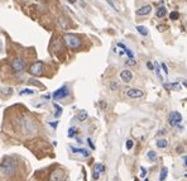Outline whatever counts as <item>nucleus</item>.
<instances>
[{"label":"nucleus","instance_id":"1","mask_svg":"<svg viewBox=\"0 0 187 181\" xmlns=\"http://www.w3.org/2000/svg\"><path fill=\"white\" fill-rule=\"evenodd\" d=\"M16 171V163L11 158H4L0 163V172L5 176H13Z\"/></svg>","mask_w":187,"mask_h":181},{"label":"nucleus","instance_id":"2","mask_svg":"<svg viewBox=\"0 0 187 181\" xmlns=\"http://www.w3.org/2000/svg\"><path fill=\"white\" fill-rule=\"evenodd\" d=\"M65 42L71 49H77L82 44L81 38L76 34H71V33H66L65 34Z\"/></svg>","mask_w":187,"mask_h":181},{"label":"nucleus","instance_id":"3","mask_svg":"<svg viewBox=\"0 0 187 181\" xmlns=\"http://www.w3.org/2000/svg\"><path fill=\"white\" fill-rule=\"evenodd\" d=\"M43 69H44L43 62L37 61L29 67V74L33 75V76H41V75L43 74Z\"/></svg>","mask_w":187,"mask_h":181},{"label":"nucleus","instance_id":"4","mask_svg":"<svg viewBox=\"0 0 187 181\" xmlns=\"http://www.w3.org/2000/svg\"><path fill=\"white\" fill-rule=\"evenodd\" d=\"M25 67H27V64H25V61L23 58H14V60L11 61V69L16 71V72H22V71L25 70Z\"/></svg>","mask_w":187,"mask_h":181},{"label":"nucleus","instance_id":"5","mask_svg":"<svg viewBox=\"0 0 187 181\" xmlns=\"http://www.w3.org/2000/svg\"><path fill=\"white\" fill-rule=\"evenodd\" d=\"M182 122V115L180 114L178 112H172L171 114L168 117V123L171 127H177L178 124H180Z\"/></svg>","mask_w":187,"mask_h":181},{"label":"nucleus","instance_id":"6","mask_svg":"<svg viewBox=\"0 0 187 181\" xmlns=\"http://www.w3.org/2000/svg\"><path fill=\"white\" fill-rule=\"evenodd\" d=\"M70 94V90L67 86H62L59 87V89H57L56 91L53 92V99L54 100H59V99H65L66 96H69Z\"/></svg>","mask_w":187,"mask_h":181},{"label":"nucleus","instance_id":"7","mask_svg":"<svg viewBox=\"0 0 187 181\" xmlns=\"http://www.w3.org/2000/svg\"><path fill=\"white\" fill-rule=\"evenodd\" d=\"M126 95H128L130 99H139L144 95V91L140 89H128L126 90Z\"/></svg>","mask_w":187,"mask_h":181},{"label":"nucleus","instance_id":"8","mask_svg":"<svg viewBox=\"0 0 187 181\" xmlns=\"http://www.w3.org/2000/svg\"><path fill=\"white\" fill-rule=\"evenodd\" d=\"M105 171V166L103 165V163H96L95 167H94V175H92V179L94 180H97L100 177V175L103 174V172Z\"/></svg>","mask_w":187,"mask_h":181},{"label":"nucleus","instance_id":"9","mask_svg":"<svg viewBox=\"0 0 187 181\" xmlns=\"http://www.w3.org/2000/svg\"><path fill=\"white\" fill-rule=\"evenodd\" d=\"M120 79H121V81L128 84V82H130L131 80H133V74H131L130 70H123L120 72Z\"/></svg>","mask_w":187,"mask_h":181},{"label":"nucleus","instance_id":"10","mask_svg":"<svg viewBox=\"0 0 187 181\" xmlns=\"http://www.w3.org/2000/svg\"><path fill=\"white\" fill-rule=\"evenodd\" d=\"M62 179H63L62 170H54L49 176V181H62Z\"/></svg>","mask_w":187,"mask_h":181},{"label":"nucleus","instance_id":"11","mask_svg":"<svg viewBox=\"0 0 187 181\" xmlns=\"http://www.w3.org/2000/svg\"><path fill=\"white\" fill-rule=\"evenodd\" d=\"M152 10V6L151 5H144L142 8H139V9L137 10V15L138 16H144V15H148L151 13Z\"/></svg>","mask_w":187,"mask_h":181},{"label":"nucleus","instance_id":"12","mask_svg":"<svg viewBox=\"0 0 187 181\" xmlns=\"http://www.w3.org/2000/svg\"><path fill=\"white\" fill-rule=\"evenodd\" d=\"M71 151L74 153H79V155L84 156V157H89V156H90V152H89L87 150H84V148H75V147H71Z\"/></svg>","mask_w":187,"mask_h":181},{"label":"nucleus","instance_id":"13","mask_svg":"<svg viewBox=\"0 0 187 181\" xmlns=\"http://www.w3.org/2000/svg\"><path fill=\"white\" fill-rule=\"evenodd\" d=\"M166 14H167V9H166L164 6H161V8L157 9L156 16H157V18H163V16H166Z\"/></svg>","mask_w":187,"mask_h":181},{"label":"nucleus","instance_id":"14","mask_svg":"<svg viewBox=\"0 0 187 181\" xmlns=\"http://www.w3.org/2000/svg\"><path fill=\"white\" fill-rule=\"evenodd\" d=\"M147 157L149 161L154 162L157 161V158H158V156H157V152H154V151H149V152H147Z\"/></svg>","mask_w":187,"mask_h":181},{"label":"nucleus","instance_id":"15","mask_svg":"<svg viewBox=\"0 0 187 181\" xmlns=\"http://www.w3.org/2000/svg\"><path fill=\"white\" fill-rule=\"evenodd\" d=\"M167 174H168V170L167 167H162L161 168V174H159V181H164L166 177H167Z\"/></svg>","mask_w":187,"mask_h":181},{"label":"nucleus","instance_id":"16","mask_svg":"<svg viewBox=\"0 0 187 181\" xmlns=\"http://www.w3.org/2000/svg\"><path fill=\"white\" fill-rule=\"evenodd\" d=\"M166 89H172V90H181L180 84H164Z\"/></svg>","mask_w":187,"mask_h":181},{"label":"nucleus","instance_id":"17","mask_svg":"<svg viewBox=\"0 0 187 181\" xmlns=\"http://www.w3.org/2000/svg\"><path fill=\"white\" fill-rule=\"evenodd\" d=\"M167 146H168V141L164 140V138L157 141V147H158V148H166Z\"/></svg>","mask_w":187,"mask_h":181},{"label":"nucleus","instance_id":"18","mask_svg":"<svg viewBox=\"0 0 187 181\" xmlns=\"http://www.w3.org/2000/svg\"><path fill=\"white\" fill-rule=\"evenodd\" d=\"M33 94H36L34 89H22L19 91V95H33Z\"/></svg>","mask_w":187,"mask_h":181},{"label":"nucleus","instance_id":"19","mask_svg":"<svg viewBox=\"0 0 187 181\" xmlns=\"http://www.w3.org/2000/svg\"><path fill=\"white\" fill-rule=\"evenodd\" d=\"M0 92L5 96H9V95L13 94V89L11 87H1V89H0Z\"/></svg>","mask_w":187,"mask_h":181},{"label":"nucleus","instance_id":"20","mask_svg":"<svg viewBox=\"0 0 187 181\" xmlns=\"http://www.w3.org/2000/svg\"><path fill=\"white\" fill-rule=\"evenodd\" d=\"M137 31H138L142 36H147V34H148V29H147L146 27H143V26H137Z\"/></svg>","mask_w":187,"mask_h":181},{"label":"nucleus","instance_id":"21","mask_svg":"<svg viewBox=\"0 0 187 181\" xmlns=\"http://www.w3.org/2000/svg\"><path fill=\"white\" fill-rule=\"evenodd\" d=\"M86 118H87V113L85 112V110H82V112H80V113H79V115H77V119H79L80 122H84V120H86Z\"/></svg>","mask_w":187,"mask_h":181},{"label":"nucleus","instance_id":"22","mask_svg":"<svg viewBox=\"0 0 187 181\" xmlns=\"http://www.w3.org/2000/svg\"><path fill=\"white\" fill-rule=\"evenodd\" d=\"M53 107H54V109H56V113H54V117H56V118H58L59 115L62 114V108L59 107L58 104H53Z\"/></svg>","mask_w":187,"mask_h":181},{"label":"nucleus","instance_id":"23","mask_svg":"<svg viewBox=\"0 0 187 181\" xmlns=\"http://www.w3.org/2000/svg\"><path fill=\"white\" fill-rule=\"evenodd\" d=\"M76 134H77V129L76 128H70V130H69V137H75Z\"/></svg>","mask_w":187,"mask_h":181},{"label":"nucleus","instance_id":"24","mask_svg":"<svg viewBox=\"0 0 187 181\" xmlns=\"http://www.w3.org/2000/svg\"><path fill=\"white\" fill-rule=\"evenodd\" d=\"M169 19H171V20L178 19V13H177V11H172V13L169 14Z\"/></svg>","mask_w":187,"mask_h":181},{"label":"nucleus","instance_id":"25","mask_svg":"<svg viewBox=\"0 0 187 181\" xmlns=\"http://www.w3.org/2000/svg\"><path fill=\"white\" fill-rule=\"evenodd\" d=\"M156 74H157V76H158L161 80H162V75H161V69H159V66H158V64H156Z\"/></svg>","mask_w":187,"mask_h":181},{"label":"nucleus","instance_id":"26","mask_svg":"<svg viewBox=\"0 0 187 181\" xmlns=\"http://www.w3.org/2000/svg\"><path fill=\"white\" fill-rule=\"evenodd\" d=\"M125 146H126V150H131V147H133V141L131 140H128L125 143Z\"/></svg>","mask_w":187,"mask_h":181},{"label":"nucleus","instance_id":"27","mask_svg":"<svg viewBox=\"0 0 187 181\" xmlns=\"http://www.w3.org/2000/svg\"><path fill=\"white\" fill-rule=\"evenodd\" d=\"M125 64H126V65H130V66H134L135 64H137V62H135V61L133 60V58H129V60H128V61H126V62H125Z\"/></svg>","mask_w":187,"mask_h":181},{"label":"nucleus","instance_id":"28","mask_svg":"<svg viewBox=\"0 0 187 181\" xmlns=\"http://www.w3.org/2000/svg\"><path fill=\"white\" fill-rule=\"evenodd\" d=\"M110 87H111V90H115V89H118V87H119V85H118V82H115V81H113V82H111V85H110Z\"/></svg>","mask_w":187,"mask_h":181},{"label":"nucleus","instance_id":"29","mask_svg":"<svg viewBox=\"0 0 187 181\" xmlns=\"http://www.w3.org/2000/svg\"><path fill=\"white\" fill-rule=\"evenodd\" d=\"M161 66H162V69H163V72H164L166 75H168V67L166 66V64H162Z\"/></svg>","mask_w":187,"mask_h":181},{"label":"nucleus","instance_id":"30","mask_svg":"<svg viewBox=\"0 0 187 181\" xmlns=\"http://www.w3.org/2000/svg\"><path fill=\"white\" fill-rule=\"evenodd\" d=\"M140 171H142V172H140V176H143V177H144V176H146V174H147V170L142 166V167H140Z\"/></svg>","mask_w":187,"mask_h":181},{"label":"nucleus","instance_id":"31","mask_svg":"<svg viewBox=\"0 0 187 181\" xmlns=\"http://www.w3.org/2000/svg\"><path fill=\"white\" fill-rule=\"evenodd\" d=\"M87 142H89V145H90V147H91V148L94 150V148H95V146H94L92 145V142H91V140H90V138H87Z\"/></svg>","mask_w":187,"mask_h":181},{"label":"nucleus","instance_id":"32","mask_svg":"<svg viewBox=\"0 0 187 181\" xmlns=\"http://www.w3.org/2000/svg\"><path fill=\"white\" fill-rule=\"evenodd\" d=\"M183 165H185V167H187V156H183Z\"/></svg>","mask_w":187,"mask_h":181},{"label":"nucleus","instance_id":"33","mask_svg":"<svg viewBox=\"0 0 187 181\" xmlns=\"http://www.w3.org/2000/svg\"><path fill=\"white\" fill-rule=\"evenodd\" d=\"M147 65H148V67H149V69H151V70H153V65L151 64V62H148V64H147Z\"/></svg>","mask_w":187,"mask_h":181},{"label":"nucleus","instance_id":"34","mask_svg":"<svg viewBox=\"0 0 187 181\" xmlns=\"http://www.w3.org/2000/svg\"><path fill=\"white\" fill-rule=\"evenodd\" d=\"M158 134H159V136H162V134H164V130H163V129H162V130H159Z\"/></svg>","mask_w":187,"mask_h":181},{"label":"nucleus","instance_id":"35","mask_svg":"<svg viewBox=\"0 0 187 181\" xmlns=\"http://www.w3.org/2000/svg\"><path fill=\"white\" fill-rule=\"evenodd\" d=\"M183 85H185V86L187 87V81H183Z\"/></svg>","mask_w":187,"mask_h":181},{"label":"nucleus","instance_id":"36","mask_svg":"<svg viewBox=\"0 0 187 181\" xmlns=\"http://www.w3.org/2000/svg\"><path fill=\"white\" fill-rule=\"evenodd\" d=\"M185 177H187V172H186V174H185Z\"/></svg>","mask_w":187,"mask_h":181},{"label":"nucleus","instance_id":"37","mask_svg":"<svg viewBox=\"0 0 187 181\" xmlns=\"http://www.w3.org/2000/svg\"><path fill=\"white\" fill-rule=\"evenodd\" d=\"M144 181H149V180H148V179H146V180H144Z\"/></svg>","mask_w":187,"mask_h":181}]
</instances>
